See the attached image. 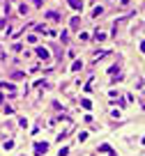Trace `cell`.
Wrapping results in <instances>:
<instances>
[{"instance_id":"1","label":"cell","mask_w":145,"mask_h":156,"mask_svg":"<svg viewBox=\"0 0 145 156\" xmlns=\"http://www.w3.org/2000/svg\"><path fill=\"white\" fill-rule=\"evenodd\" d=\"M69 2H71L74 9H81V7H83V0H69Z\"/></svg>"},{"instance_id":"2","label":"cell","mask_w":145,"mask_h":156,"mask_svg":"<svg viewBox=\"0 0 145 156\" xmlns=\"http://www.w3.org/2000/svg\"><path fill=\"white\" fill-rule=\"evenodd\" d=\"M35 152H37V154H42V152H46V145H42V142H39V145L35 147Z\"/></svg>"}]
</instances>
